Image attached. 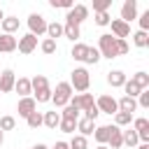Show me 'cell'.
<instances>
[{
	"mask_svg": "<svg viewBox=\"0 0 149 149\" xmlns=\"http://www.w3.org/2000/svg\"><path fill=\"white\" fill-rule=\"evenodd\" d=\"M130 121H133V114H126V112H116L114 114V126H119V128L121 126H128Z\"/></svg>",
	"mask_w": 149,
	"mask_h": 149,
	"instance_id": "obj_32",
	"label": "cell"
},
{
	"mask_svg": "<svg viewBox=\"0 0 149 149\" xmlns=\"http://www.w3.org/2000/svg\"><path fill=\"white\" fill-rule=\"evenodd\" d=\"M109 130H112V126H95V130H93L95 142H98V144H107V140H109Z\"/></svg>",
	"mask_w": 149,
	"mask_h": 149,
	"instance_id": "obj_20",
	"label": "cell"
},
{
	"mask_svg": "<svg viewBox=\"0 0 149 149\" xmlns=\"http://www.w3.org/2000/svg\"><path fill=\"white\" fill-rule=\"evenodd\" d=\"M137 149H149V142H140V144H137Z\"/></svg>",
	"mask_w": 149,
	"mask_h": 149,
	"instance_id": "obj_47",
	"label": "cell"
},
{
	"mask_svg": "<svg viewBox=\"0 0 149 149\" xmlns=\"http://www.w3.org/2000/svg\"><path fill=\"white\" fill-rule=\"evenodd\" d=\"M95 49L100 51V58H116V37H112L109 33L100 35Z\"/></svg>",
	"mask_w": 149,
	"mask_h": 149,
	"instance_id": "obj_3",
	"label": "cell"
},
{
	"mask_svg": "<svg viewBox=\"0 0 149 149\" xmlns=\"http://www.w3.org/2000/svg\"><path fill=\"white\" fill-rule=\"evenodd\" d=\"M14 128H16V119L14 116L7 114V116L0 119V130H14Z\"/></svg>",
	"mask_w": 149,
	"mask_h": 149,
	"instance_id": "obj_36",
	"label": "cell"
},
{
	"mask_svg": "<svg viewBox=\"0 0 149 149\" xmlns=\"http://www.w3.org/2000/svg\"><path fill=\"white\" fill-rule=\"evenodd\" d=\"M109 21H112V16H109L107 12H98V14H95V23H98V26H109Z\"/></svg>",
	"mask_w": 149,
	"mask_h": 149,
	"instance_id": "obj_41",
	"label": "cell"
},
{
	"mask_svg": "<svg viewBox=\"0 0 149 149\" xmlns=\"http://www.w3.org/2000/svg\"><path fill=\"white\" fill-rule=\"evenodd\" d=\"M107 84H109L112 88L123 86V84H126V74H123L121 70H112V72H107Z\"/></svg>",
	"mask_w": 149,
	"mask_h": 149,
	"instance_id": "obj_19",
	"label": "cell"
},
{
	"mask_svg": "<svg viewBox=\"0 0 149 149\" xmlns=\"http://www.w3.org/2000/svg\"><path fill=\"white\" fill-rule=\"evenodd\" d=\"M107 144H109L112 149H121V147H123V130H121L119 126H112V130H109V140H107Z\"/></svg>",
	"mask_w": 149,
	"mask_h": 149,
	"instance_id": "obj_13",
	"label": "cell"
},
{
	"mask_svg": "<svg viewBox=\"0 0 149 149\" xmlns=\"http://www.w3.org/2000/svg\"><path fill=\"white\" fill-rule=\"evenodd\" d=\"M112 7V0H93V12H107Z\"/></svg>",
	"mask_w": 149,
	"mask_h": 149,
	"instance_id": "obj_38",
	"label": "cell"
},
{
	"mask_svg": "<svg viewBox=\"0 0 149 149\" xmlns=\"http://www.w3.org/2000/svg\"><path fill=\"white\" fill-rule=\"evenodd\" d=\"M86 49H88V44H81V42H74V47H72V51H70V56H72L74 61H84V58H86Z\"/></svg>",
	"mask_w": 149,
	"mask_h": 149,
	"instance_id": "obj_24",
	"label": "cell"
},
{
	"mask_svg": "<svg viewBox=\"0 0 149 149\" xmlns=\"http://www.w3.org/2000/svg\"><path fill=\"white\" fill-rule=\"evenodd\" d=\"M95 107H98V112H105V114H116L119 112L116 98H112V95H100L95 100Z\"/></svg>",
	"mask_w": 149,
	"mask_h": 149,
	"instance_id": "obj_6",
	"label": "cell"
},
{
	"mask_svg": "<svg viewBox=\"0 0 149 149\" xmlns=\"http://www.w3.org/2000/svg\"><path fill=\"white\" fill-rule=\"evenodd\" d=\"M14 91H16L21 98H28V95L33 93V88H30V79H28V77H19V79L14 81Z\"/></svg>",
	"mask_w": 149,
	"mask_h": 149,
	"instance_id": "obj_14",
	"label": "cell"
},
{
	"mask_svg": "<svg viewBox=\"0 0 149 149\" xmlns=\"http://www.w3.org/2000/svg\"><path fill=\"white\" fill-rule=\"evenodd\" d=\"M30 149H49L47 144H35V147H30Z\"/></svg>",
	"mask_w": 149,
	"mask_h": 149,
	"instance_id": "obj_48",
	"label": "cell"
},
{
	"mask_svg": "<svg viewBox=\"0 0 149 149\" xmlns=\"http://www.w3.org/2000/svg\"><path fill=\"white\" fill-rule=\"evenodd\" d=\"M109 26H112V37H116V40H126L130 35V26L121 19H112Z\"/></svg>",
	"mask_w": 149,
	"mask_h": 149,
	"instance_id": "obj_8",
	"label": "cell"
},
{
	"mask_svg": "<svg viewBox=\"0 0 149 149\" xmlns=\"http://www.w3.org/2000/svg\"><path fill=\"white\" fill-rule=\"evenodd\" d=\"M16 49L21 51V54H33L35 49H37V37L35 35H23V37H19L16 40Z\"/></svg>",
	"mask_w": 149,
	"mask_h": 149,
	"instance_id": "obj_9",
	"label": "cell"
},
{
	"mask_svg": "<svg viewBox=\"0 0 149 149\" xmlns=\"http://www.w3.org/2000/svg\"><path fill=\"white\" fill-rule=\"evenodd\" d=\"M28 28H30V35H35V37L44 35V33H47V21H44V16L33 12V14L28 16Z\"/></svg>",
	"mask_w": 149,
	"mask_h": 149,
	"instance_id": "obj_5",
	"label": "cell"
},
{
	"mask_svg": "<svg viewBox=\"0 0 149 149\" xmlns=\"http://www.w3.org/2000/svg\"><path fill=\"white\" fill-rule=\"evenodd\" d=\"M128 54V42L126 40H116V56H123Z\"/></svg>",
	"mask_w": 149,
	"mask_h": 149,
	"instance_id": "obj_45",
	"label": "cell"
},
{
	"mask_svg": "<svg viewBox=\"0 0 149 149\" xmlns=\"http://www.w3.org/2000/svg\"><path fill=\"white\" fill-rule=\"evenodd\" d=\"M63 35H65L70 42H77V40L81 37V33H79V26H72V23H65V26H63Z\"/></svg>",
	"mask_w": 149,
	"mask_h": 149,
	"instance_id": "obj_22",
	"label": "cell"
},
{
	"mask_svg": "<svg viewBox=\"0 0 149 149\" xmlns=\"http://www.w3.org/2000/svg\"><path fill=\"white\" fill-rule=\"evenodd\" d=\"M16 51V37L14 35H0V54H12Z\"/></svg>",
	"mask_w": 149,
	"mask_h": 149,
	"instance_id": "obj_18",
	"label": "cell"
},
{
	"mask_svg": "<svg viewBox=\"0 0 149 149\" xmlns=\"http://www.w3.org/2000/svg\"><path fill=\"white\" fill-rule=\"evenodd\" d=\"M133 42H135V47L144 49V47H149V35H147L144 30H137V33L133 35Z\"/></svg>",
	"mask_w": 149,
	"mask_h": 149,
	"instance_id": "obj_29",
	"label": "cell"
},
{
	"mask_svg": "<svg viewBox=\"0 0 149 149\" xmlns=\"http://www.w3.org/2000/svg\"><path fill=\"white\" fill-rule=\"evenodd\" d=\"M88 16V7L86 5H72V9H68V16H65V23H72V26H79L84 23Z\"/></svg>",
	"mask_w": 149,
	"mask_h": 149,
	"instance_id": "obj_4",
	"label": "cell"
},
{
	"mask_svg": "<svg viewBox=\"0 0 149 149\" xmlns=\"http://www.w3.org/2000/svg\"><path fill=\"white\" fill-rule=\"evenodd\" d=\"M58 128H61V133H74V130H77V121H68V119H61Z\"/></svg>",
	"mask_w": 149,
	"mask_h": 149,
	"instance_id": "obj_37",
	"label": "cell"
},
{
	"mask_svg": "<svg viewBox=\"0 0 149 149\" xmlns=\"http://www.w3.org/2000/svg\"><path fill=\"white\" fill-rule=\"evenodd\" d=\"M133 19H137V0H123V5H121V21H126L130 26Z\"/></svg>",
	"mask_w": 149,
	"mask_h": 149,
	"instance_id": "obj_7",
	"label": "cell"
},
{
	"mask_svg": "<svg viewBox=\"0 0 149 149\" xmlns=\"http://www.w3.org/2000/svg\"><path fill=\"white\" fill-rule=\"evenodd\" d=\"M100 61V51L95 49V47H88L86 49V58H84V63H88V65H95Z\"/></svg>",
	"mask_w": 149,
	"mask_h": 149,
	"instance_id": "obj_31",
	"label": "cell"
},
{
	"mask_svg": "<svg viewBox=\"0 0 149 149\" xmlns=\"http://www.w3.org/2000/svg\"><path fill=\"white\" fill-rule=\"evenodd\" d=\"M84 116H86V119H91V121H95V119L100 116V112H98V107H95V102H93V105H91L88 109H84Z\"/></svg>",
	"mask_w": 149,
	"mask_h": 149,
	"instance_id": "obj_43",
	"label": "cell"
},
{
	"mask_svg": "<svg viewBox=\"0 0 149 149\" xmlns=\"http://www.w3.org/2000/svg\"><path fill=\"white\" fill-rule=\"evenodd\" d=\"M2 19H5V14H2V9H0V23H2Z\"/></svg>",
	"mask_w": 149,
	"mask_h": 149,
	"instance_id": "obj_51",
	"label": "cell"
},
{
	"mask_svg": "<svg viewBox=\"0 0 149 149\" xmlns=\"http://www.w3.org/2000/svg\"><path fill=\"white\" fill-rule=\"evenodd\" d=\"M14 81H16V74H14V70H2L0 72V95L2 93H9V91H14Z\"/></svg>",
	"mask_w": 149,
	"mask_h": 149,
	"instance_id": "obj_10",
	"label": "cell"
},
{
	"mask_svg": "<svg viewBox=\"0 0 149 149\" xmlns=\"http://www.w3.org/2000/svg\"><path fill=\"white\" fill-rule=\"evenodd\" d=\"M130 81H133L135 86H140L142 91H144V88H149V74H147V72H142V70H140V72H135V74L130 77Z\"/></svg>",
	"mask_w": 149,
	"mask_h": 149,
	"instance_id": "obj_23",
	"label": "cell"
},
{
	"mask_svg": "<svg viewBox=\"0 0 149 149\" xmlns=\"http://www.w3.org/2000/svg\"><path fill=\"white\" fill-rule=\"evenodd\" d=\"M77 130H79V135L81 137H88V135H93V130H95V121H91V119H77Z\"/></svg>",
	"mask_w": 149,
	"mask_h": 149,
	"instance_id": "obj_17",
	"label": "cell"
},
{
	"mask_svg": "<svg viewBox=\"0 0 149 149\" xmlns=\"http://www.w3.org/2000/svg\"><path fill=\"white\" fill-rule=\"evenodd\" d=\"M47 86H49V81H47L44 74H35V77L30 79V88H33V93H37V91H42V88H47Z\"/></svg>",
	"mask_w": 149,
	"mask_h": 149,
	"instance_id": "obj_25",
	"label": "cell"
},
{
	"mask_svg": "<svg viewBox=\"0 0 149 149\" xmlns=\"http://www.w3.org/2000/svg\"><path fill=\"white\" fill-rule=\"evenodd\" d=\"M2 142H5V135H2V130H0V147H2Z\"/></svg>",
	"mask_w": 149,
	"mask_h": 149,
	"instance_id": "obj_49",
	"label": "cell"
},
{
	"mask_svg": "<svg viewBox=\"0 0 149 149\" xmlns=\"http://www.w3.org/2000/svg\"><path fill=\"white\" fill-rule=\"evenodd\" d=\"M123 144H126V147H130V149L140 144V137H137V133H135L133 128H128V130H123Z\"/></svg>",
	"mask_w": 149,
	"mask_h": 149,
	"instance_id": "obj_27",
	"label": "cell"
},
{
	"mask_svg": "<svg viewBox=\"0 0 149 149\" xmlns=\"http://www.w3.org/2000/svg\"><path fill=\"white\" fill-rule=\"evenodd\" d=\"M35 109H37V102H35L30 95H28V98H21L19 105H16V112H19V116H23V119H28Z\"/></svg>",
	"mask_w": 149,
	"mask_h": 149,
	"instance_id": "obj_12",
	"label": "cell"
},
{
	"mask_svg": "<svg viewBox=\"0 0 149 149\" xmlns=\"http://www.w3.org/2000/svg\"><path fill=\"white\" fill-rule=\"evenodd\" d=\"M33 100H35V102H49V100H51V88L47 86V88H42V91H37V93H33Z\"/></svg>",
	"mask_w": 149,
	"mask_h": 149,
	"instance_id": "obj_35",
	"label": "cell"
},
{
	"mask_svg": "<svg viewBox=\"0 0 149 149\" xmlns=\"http://www.w3.org/2000/svg\"><path fill=\"white\" fill-rule=\"evenodd\" d=\"M116 107H119V112L133 114V112L137 109V100H135V98H128V95H123V98H119V100H116Z\"/></svg>",
	"mask_w": 149,
	"mask_h": 149,
	"instance_id": "obj_15",
	"label": "cell"
},
{
	"mask_svg": "<svg viewBox=\"0 0 149 149\" xmlns=\"http://www.w3.org/2000/svg\"><path fill=\"white\" fill-rule=\"evenodd\" d=\"M26 123H28V128H33V130H35V128H40V126H42V112H37V109H35V112L26 119Z\"/></svg>",
	"mask_w": 149,
	"mask_h": 149,
	"instance_id": "obj_33",
	"label": "cell"
},
{
	"mask_svg": "<svg viewBox=\"0 0 149 149\" xmlns=\"http://www.w3.org/2000/svg\"><path fill=\"white\" fill-rule=\"evenodd\" d=\"M135 100H137V107H144V109H147V107H149V88L140 91V95H137Z\"/></svg>",
	"mask_w": 149,
	"mask_h": 149,
	"instance_id": "obj_40",
	"label": "cell"
},
{
	"mask_svg": "<svg viewBox=\"0 0 149 149\" xmlns=\"http://www.w3.org/2000/svg\"><path fill=\"white\" fill-rule=\"evenodd\" d=\"M54 149H70V147H68V142H63V140H58V142L54 144Z\"/></svg>",
	"mask_w": 149,
	"mask_h": 149,
	"instance_id": "obj_46",
	"label": "cell"
},
{
	"mask_svg": "<svg viewBox=\"0 0 149 149\" xmlns=\"http://www.w3.org/2000/svg\"><path fill=\"white\" fill-rule=\"evenodd\" d=\"M70 86H72V91L86 93V91H88V86H91L88 70H86V68H74V70H72V77H70Z\"/></svg>",
	"mask_w": 149,
	"mask_h": 149,
	"instance_id": "obj_1",
	"label": "cell"
},
{
	"mask_svg": "<svg viewBox=\"0 0 149 149\" xmlns=\"http://www.w3.org/2000/svg\"><path fill=\"white\" fill-rule=\"evenodd\" d=\"M42 123H44L47 128L56 130V128H58V123H61V112H56V109H51V112H44V114H42Z\"/></svg>",
	"mask_w": 149,
	"mask_h": 149,
	"instance_id": "obj_16",
	"label": "cell"
},
{
	"mask_svg": "<svg viewBox=\"0 0 149 149\" xmlns=\"http://www.w3.org/2000/svg\"><path fill=\"white\" fill-rule=\"evenodd\" d=\"M0 26H2V33L5 35H12L14 30H19V19L16 16H5Z\"/></svg>",
	"mask_w": 149,
	"mask_h": 149,
	"instance_id": "obj_21",
	"label": "cell"
},
{
	"mask_svg": "<svg viewBox=\"0 0 149 149\" xmlns=\"http://www.w3.org/2000/svg\"><path fill=\"white\" fill-rule=\"evenodd\" d=\"M70 98H72V86H70V81H58V84H56V91H51V102H54L56 107H65V105L70 102Z\"/></svg>",
	"mask_w": 149,
	"mask_h": 149,
	"instance_id": "obj_2",
	"label": "cell"
},
{
	"mask_svg": "<svg viewBox=\"0 0 149 149\" xmlns=\"http://www.w3.org/2000/svg\"><path fill=\"white\" fill-rule=\"evenodd\" d=\"M68 147H70V149H88V142H86V137H81V135H72V140L68 142Z\"/></svg>",
	"mask_w": 149,
	"mask_h": 149,
	"instance_id": "obj_30",
	"label": "cell"
},
{
	"mask_svg": "<svg viewBox=\"0 0 149 149\" xmlns=\"http://www.w3.org/2000/svg\"><path fill=\"white\" fill-rule=\"evenodd\" d=\"M51 7H61V9H72V0H49Z\"/></svg>",
	"mask_w": 149,
	"mask_h": 149,
	"instance_id": "obj_42",
	"label": "cell"
},
{
	"mask_svg": "<svg viewBox=\"0 0 149 149\" xmlns=\"http://www.w3.org/2000/svg\"><path fill=\"white\" fill-rule=\"evenodd\" d=\"M61 119H68V121H77V119H79V109H77L74 105H70V102H68V105L63 107V112H61Z\"/></svg>",
	"mask_w": 149,
	"mask_h": 149,
	"instance_id": "obj_26",
	"label": "cell"
},
{
	"mask_svg": "<svg viewBox=\"0 0 149 149\" xmlns=\"http://www.w3.org/2000/svg\"><path fill=\"white\" fill-rule=\"evenodd\" d=\"M40 49H42V51H44V54H47V56H51V54H56V42H54V40H49V37H47V40H44V42H42V44H40Z\"/></svg>",
	"mask_w": 149,
	"mask_h": 149,
	"instance_id": "obj_39",
	"label": "cell"
},
{
	"mask_svg": "<svg viewBox=\"0 0 149 149\" xmlns=\"http://www.w3.org/2000/svg\"><path fill=\"white\" fill-rule=\"evenodd\" d=\"M95 149H109V147H105V144H98V147H95Z\"/></svg>",
	"mask_w": 149,
	"mask_h": 149,
	"instance_id": "obj_50",
	"label": "cell"
},
{
	"mask_svg": "<svg viewBox=\"0 0 149 149\" xmlns=\"http://www.w3.org/2000/svg\"><path fill=\"white\" fill-rule=\"evenodd\" d=\"M70 105H74L79 112H84V109H88V107L93 105V95H91V93H72Z\"/></svg>",
	"mask_w": 149,
	"mask_h": 149,
	"instance_id": "obj_11",
	"label": "cell"
},
{
	"mask_svg": "<svg viewBox=\"0 0 149 149\" xmlns=\"http://www.w3.org/2000/svg\"><path fill=\"white\" fill-rule=\"evenodd\" d=\"M147 28H149V9L140 14V30H144V33H147Z\"/></svg>",
	"mask_w": 149,
	"mask_h": 149,
	"instance_id": "obj_44",
	"label": "cell"
},
{
	"mask_svg": "<svg viewBox=\"0 0 149 149\" xmlns=\"http://www.w3.org/2000/svg\"><path fill=\"white\" fill-rule=\"evenodd\" d=\"M123 91H126V95H128V98H137L142 88H140V86H135L130 79H126V84H123Z\"/></svg>",
	"mask_w": 149,
	"mask_h": 149,
	"instance_id": "obj_34",
	"label": "cell"
},
{
	"mask_svg": "<svg viewBox=\"0 0 149 149\" xmlns=\"http://www.w3.org/2000/svg\"><path fill=\"white\" fill-rule=\"evenodd\" d=\"M47 35H49V40H54V42H56V37H61V35H63V26H61L58 21L47 23Z\"/></svg>",
	"mask_w": 149,
	"mask_h": 149,
	"instance_id": "obj_28",
	"label": "cell"
}]
</instances>
